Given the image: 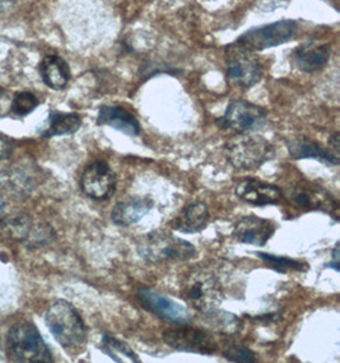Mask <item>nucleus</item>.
I'll return each instance as SVG.
<instances>
[{
    "instance_id": "nucleus-1",
    "label": "nucleus",
    "mask_w": 340,
    "mask_h": 363,
    "mask_svg": "<svg viewBox=\"0 0 340 363\" xmlns=\"http://www.w3.org/2000/svg\"><path fill=\"white\" fill-rule=\"evenodd\" d=\"M46 325L64 350L74 353L82 350L87 340V329L82 316L68 301L57 300L45 315Z\"/></svg>"
},
{
    "instance_id": "nucleus-2",
    "label": "nucleus",
    "mask_w": 340,
    "mask_h": 363,
    "mask_svg": "<svg viewBox=\"0 0 340 363\" xmlns=\"http://www.w3.org/2000/svg\"><path fill=\"white\" fill-rule=\"evenodd\" d=\"M180 296L188 305L205 315L221 305L223 289L213 270L196 267L183 277Z\"/></svg>"
},
{
    "instance_id": "nucleus-3",
    "label": "nucleus",
    "mask_w": 340,
    "mask_h": 363,
    "mask_svg": "<svg viewBox=\"0 0 340 363\" xmlns=\"http://www.w3.org/2000/svg\"><path fill=\"white\" fill-rule=\"evenodd\" d=\"M139 257L153 264L186 262L196 257V249L189 241L176 238L170 232L147 233L137 242Z\"/></svg>"
},
{
    "instance_id": "nucleus-4",
    "label": "nucleus",
    "mask_w": 340,
    "mask_h": 363,
    "mask_svg": "<svg viewBox=\"0 0 340 363\" xmlns=\"http://www.w3.org/2000/svg\"><path fill=\"white\" fill-rule=\"evenodd\" d=\"M225 153L228 162L234 169L250 171L271 161L276 150L264 137L252 133H242L227 142Z\"/></svg>"
},
{
    "instance_id": "nucleus-5",
    "label": "nucleus",
    "mask_w": 340,
    "mask_h": 363,
    "mask_svg": "<svg viewBox=\"0 0 340 363\" xmlns=\"http://www.w3.org/2000/svg\"><path fill=\"white\" fill-rule=\"evenodd\" d=\"M9 356L17 362L49 363L54 361L52 353L35 324L19 321L11 328L6 339Z\"/></svg>"
},
{
    "instance_id": "nucleus-6",
    "label": "nucleus",
    "mask_w": 340,
    "mask_h": 363,
    "mask_svg": "<svg viewBox=\"0 0 340 363\" xmlns=\"http://www.w3.org/2000/svg\"><path fill=\"white\" fill-rule=\"evenodd\" d=\"M227 74L230 79L241 88H251L263 77V68L254 51L233 43L228 45L225 52Z\"/></svg>"
},
{
    "instance_id": "nucleus-7",
    "label": "nucleus",
    "mask_w": 340,
    "mask_h": 363,
    "mask_svg": "<svg viewBox=\"0 0 340 363\" xmlns=\"http://www.w3.org/2000/svg\"><path fill=\"white\" fill-rule=\"evenodd\" d=\"M298 23L293 19H282L271 25L255 27L241 35L236 43L250 51H263L290 41L295 36Z\"/></svg>"
},
{
    "instance_id": "nucleus-8",
    "label": "nucleus",
    "mask_w": 340,
    "mask_h": 363,
    "mask_svg": "<svg viewBox=\"0 0 340 363\" xmlns=\"http://www.w3.org/2000/svg\"><path fill=\"white\" fill-rule=\"evenodd\" d=\"M268 113L263 107L244 100H232L226 108V113L217 124L222 129H230L233 132L255 133L261 130L266 124Z\"/></svg>"
},
{
    "instance_id": "nucleus-9",
    "label": "nucleus",
    "mask_w": 340,
    "mask_h": 363,
    "mask_svg": "<svg viewBox=\"0 0 340 363\" xmlns=\"http://www.w3.org/2000/svg\"><path fill=\"white\" fill-rule=\"evenodd\" d=\"M164 343L172 350L203 356H213L218 351V343L210 333L191 326L172 328L162 333Z\"/></svg>"
},
{
    "instance_id": "nucleus-10",
    "label": "nucleus",
    "mask_w": 340,
    "mask_h": 363,
    "mask_svg": "<svg viewBox=\"0 0 340 363\" xmlns=\"http://www.w3.org/2000/svg\"><path fill=\"white\" fill-rule=\"evenodd\" d=\"M139 303L147 311L156 315L159 319L175 325H188L191 321L189 308L183 303L149 287H139L137 291Z\"/></svg>"
},
{
    "instance_id": "nucleus-11",
    "label": "nucleus",
    "mask_w": 340,
    "mask_h": 363,
    "mask_svg": "<svg viewBox=\"0 0 340 363\" xmlns=\"http://www.w3.org/2000/svg\"><path fill=\"white\" fill-rule=\"evenodd\" d=\"M81 188L94 201H108L116 190V176L108 162L95 161L83 171Z\"/></svg>"
},
{
    "instance_id": "nucleus-12",
    "label": "nucleus",
    "mask_w": 340,
    "mask_h": 363,
    "mask_svg": "<svg viewBox=\"0 0 340 363\" xmlns=\"http://www.w3.org/2000/svg\"><path fill=\"white\" fill-rule=\"evenodd\" d=\"M234 194L251 206H273L282 201V189L254 177H245L234 186Z\"/></svg>"
},
{
    "instance_id": "nucleus-13",
    "label": "nucleus",
    "mask_w": 340,
    "mask_h": 363,
    "mask_svg": "<svg viewBox=\"0 0 340 363\" xmlns=\"http://www.w3.org/2000/svg\"><path fill=\"white\" fill-rule=\"evenodd\" d=\"M276 232V225L269 219L258 216H245L236 222L233 227V238L241 244L265 246Z\"/></svg>"
},
{
    "instance_id": "nucleus-14",
    "label": "nucleus",
    "mask_w": 340,
    "mask_h": 363,
    "mask_svg": "<svg viewBox=\"0 0 340 363\" xmlns=\"http://www.w3.org/2000/svg\"><path fill=\"white\" fill-rule=\"evenodd\" d=\"M290 201L305 211H322L333 212L338 208V203L328 191L311 182H300L290 190Z\"/></svg>"
},
{
    "instance_id": "nucleus-15",
    "label": "nucleus",
    "mask_w": 340,
    "mask_h": 363,
    "mask_svg": "<svg viewBox=\"0 0 340 363\" xmlns=\"http://www.w3.org/2000/svg\"><path fill=\"white\" fill-rule=\"evenodd\" d=\"M330 55V45L309 40L297 46L292 54V59L297 68L302 70L303 73H317L327 67Z\"/></svg>"
},
{
    "instance_id": "nucleus-16",
    "label": "nucleus",
    "mask_w": 340,
    "mask_h": 363,
    "mask_svg": "<svg viewBox=\"0 0 340 363\" xmlns=\"http://www.w3.org/2000/svg\"><path fill=\"white\" fill-rule=\"evenodd\" d=\"M288 153L293 160H316L327 166H338L339 157L334 152L324 148L314 139L298 135L287 142Z\"/></svg>"
},
{
    "instance_id": "nucleus-17",
    "label": "nucleus",
    "mask_w": 340,
    "mask_h": 363,
    "mask_svg": "<svg viewBox=\"0 0 340 363\" xmlns=\"http://www.w3.org/2000/svg\"><path fill=\"white\" fill-rule=\"evenodd\" d=\"M153 201L147 196H129L115 204L111 211L113 223L123 227L134 225L149 213Z\"/></svg>"
},
{
    "instance_id": "nucleus-18",
    "label": "nucleus",
    "mask_w": 340,
    "mask_h": 363,
    "mask_svg": "<svg viewBox=\"0 0 340 363\" xmlns=\"http://www.w3.org/2000/svg\"><path fill=\"white\" fill-rule=\"evenodd\" d=\"M97 124L111 126L113 129H116L129 137H137L140 133L139 120L124 107L116 105H103L100 107Z\"/></svg>"
},
{
    "instance_id": "nucleus-19",
    "label": "nucleus",
    "mask_w": 340,
    "mask_h": 363,
    "mask_svg": "<svg viewBox=\"0 0 340 363\" xmlns=\"http://www.w3.org/2000/svg\"><path fill=\"white\" fill-rule=\"evenodd\" d=\"M209 220L208 206L204 201H194L183 208L176 218L171 222V227L181 233L202 232Z\"/></svg>"
},
{
    "instance_id": "nucleus-20",
    "label": "nucleus",
    "mask_w": 340,
    "mask_h": 363,
    "mask_svg": "<svg viewBox=\"0 0 340 363\" xmlns=\"http://www.w3.org/2000/svg\"><path fill=\"white\" fill-rule=\"evenodd\" d=\"M40 74L47 87L52 89H64L70 81V69L63 57L47 55L40 65Z\"/></svg>"
},
{
    "instance_id": "nucleus-21",
    "label": "nucleus",
    "mask_w": 340,
    "mask_h": 363,
    "mask_svg": "<svg viewBox=\"0 0 340 363\" xmlns=\"http://www.w3.org/2000/svg\"><path fill=\"white\" fill-rule=\"evenodd\" d=\"M82 125V118L76 113H60L50 111L47 125L41 135L42 137H59V135H70L79 130Z\"/></svg>"
},
{
    "instance_id": "nucleus-22",
    "label": "nucleus",
    "mask_w": 340,
    "mask_h": 363,
    "mask_svg": "<svg viewBox=\"0 0 340 363\" xmlns=\"http://www.w3.org/2000/svg\"><path fill=\"white\" fill-rule=\"evenodd\" d=\"M101 345L102 351L115 362H124L125 359H129L132 362H140V358L132 351L130 345H126L125 342L115 338L110 334H103Z\"/></svg>"
},
{
    "instance_id": "nucleus-23",
    "label": "nucleus",
    "mask_w": 340,
    "mask_h": 363,
    "mask_svg": "<svg viewBox=\"0 0 340 363\" xmlns=\"http://www.w3.org/2000/svg\"><path fill=\"white\" fill-rule=\"evenodd\" d=\"M256 255L264 262L268 268L276 270L280 274H287L290 272H305L307 269L306 264L290 257H278L274 254H266V252H256Z\"/></svg>"
},
{
    "instance_id": "nucleus-24",
    "label": "nucleus",
    "mask_w": 340,
    "mask_h": 363,
    "mask_svg": "<svg viewBox=\"0 0 340 363\" xmlns=\"http://www.w3.org/2000/svg\"><path fill=\"white\" fill-rule=\"evenodd\" d=\"M6 231L8 236L14 240H27L32 230V220L27 214H19L14 218L6 220Z\"/></svg>"
},
{
    "instance_id": "nucleus-25",
    "label": "nucleus",
    "mask_w": 340,
    "mask_h": 363,
    "mask_svg": "<svg viewBox=\"0 0 340 363\" xmlns=\"http://www.w3.org/2000/svg\"><path fill=\"white\" fill-rule=\"evenodd\" d=\"M208 318L213 319V325L215 326L217 330L226 334H233L239 330V320L232 315V313H225V311H220L218 308H215L210 313H205Z\"/></svg>"
},
{
    "instance_id": "nucleus-26",
    "label": "nucleus",
    "mask_w": 340,
    "mask_h": 363,
    "mask_svg": "<svg viewBox=\"0 0 340 363\" xmlns=\"http://www.w3.org/2000/svg\"><path fill=\"white\" fill-rule=\"evenodd\" d=\"M223 357L231 362L254 363L256 362V354L245 345L228 343L222 350Z\"/></svg>"
},
{
    "instance_id": "nucleus-27",
    "label": "nucleus",
    "mask_w": 340,
    "mask_h": 363,
    "mask_svg": "<svg viewBox=\"0 0 340 363\" xmlns=\"http://www.w3.org/2000/svg\"><path fill=\"white\" fill-rule=\"evenodd\" d=\"M38 106V99L31 92H19L14 96L11 104L13 113L18 116H26Z\"/></svg>"
},
{
    "instance_id": "nucleus-28",
    "label": "nucleus",
    "mask_w": 340,
    "mask_h": 363,
    "mask_svg": "<svg viewBox=\"0 0 340 363\" xmlns=\"http://www.w3.org/2000/svg\"><path fill=\"white\" fill-rule=\"evenodd\" d=\"M13 145L9 139L0 134V160H6L12 156Z\"/></svg>"
},
{
    "instance_id": "nucleus-29",
    "label": "nucleus",
    "mask_w": 340,
    "mask_h": 363,
    "mask_svg": "<svg viewBox=\"0 0 340 363\" xmlns=\"http://www.w3.org/2000/svg\"><path fill=\"white\" fill-rule=\"evenodd\" d=\"M332 257H333V259H332V262L328 264L329 268H333L335 272H339V244L335 245L334 250H333V254H332Z\"/></svg>"
},
{
    "instance_id": "nucleus-30",
    "label": "nucleus",
    "mask_w": 340,
    "mask_h": 363,
    "mask_svg": "<svg viewBox=\"0 0 340 363\" xmlns=\"http://www.w3.org/2000/svg\"><path fill=\"white\" fill-rule=\"evenodd\" d=\"M329 145H330V147H333L334 153H336V155L339 153V134L338 133H334L329 137Z\"/></svg>"
},
{
    "instance_id": "nucleus-31",
    "label": "nucleus",
    "mask_w": 340,
    "mask_h": 363,
    "mask_svg": "<svg viewBox=\"0 0 340 363\" xmlns=\"http://www.w3.org/2000/svg\"><path fill=\"white\" fill-rule=\"evenodd\" d=\"M14 0H0V11H4L6 8L12 6Z\"/></svg>"
},
{
    "instance_id": "nucleus-32",
    "label": "nucleus",
    "mask_w": 340,
    "mask_h": 363,
    "mask_svg": "<svg viewBox=\"0 0 340 363\" xmlns=\"http://www.w3.org/2000/svg\"><path fill=\"white\" fill-rule=\"evenodd\" d=\"M4 211H6V203H4V199L0 196V219L3 218Z\"/></svg>"
},
{
    "instance_id": "nucleus-33",
    "label": "nucleus",
    "mask_w": 340,
    "mask_h": 363,
    "mask_svg": "<svg viewBox=\"0 0 340 363\" xmlns=\"http://www.w3.org/2000/svg\"><path fill=\"white\" fill-rule=\"evenodd\" d=\"M3 97H4V96H3V94L0 92V102L3 101ZM0 116H3V113H1V107H0Z\"/></svg>"
}]
</instances>
